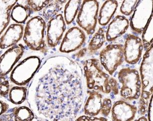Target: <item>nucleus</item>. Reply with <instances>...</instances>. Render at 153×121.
Segmentation results:
<instances>
[{"instance_id": "obj_1", "label": "nucleus", "mask_w": 153, "mask_h": 121, "mask_svg": "<svg viewBox=\"0 0 153 121\" xmlns=\"http://www.w3.org/2000/svg\"><path fill=\"white\" fill-rule=\"evenodd\" d=\"M83 73L78 63L65 56L47 59L28 91L34 115L43 121H75L85 96Z\"/></svg>"}, {"instance_id": "obj_2", "label": "nucleus", "mask_w": 153, "mask_h": 121, "mask_svg": "<svg viewBox=\"0 0 153 121\" xmlns=\"http://www.w3.org/2000/svg\"><path fill=\"white\" fill-rule=\"evenodd\" d=\"M153 44L146 51L140 68L141 78V93L139 111L141 115L146 114L153 94Z\"/></svg>"}, {"instance_id": "obj_3", "label": "nucleus", "mask_w": 153, "mask_h": 121, "mask_svg": "<svg viewBox=\"0 0 153 121\" xmlns=\"http://www.w3.org/2000/svg\"><path fill=\"white\" fill-rule=\"evenodd\" d=\"M84 73L88 89L109 94L111 93L108 74L103 71L98 59L87 60L84 64Z\"/></svg>"}, {"instance_id": "obj_4", "label": "nucleus", "mask_w": 153, "mask_h": 121, "mask_svg": "<svg viewBox=\"0 0 153 121\" xmlns=\"http://www.w3.org/2000/svg\"><path fill=\"white\" fill-rule=\"evenodd\" d=\"M46 22L42 17L34 16L27 21L23 32V41L29 49L45 53L47 47L45 40Z\"/></svg>"}, {"instance_id": "obj_5", "label": "nucleus", "mask_w": 153, "mask_h": 121, "mask_svg": "<svg viewBox=\"0 0 153 121\" xmlns=\"http://www.w3.org/2000/svg\"><path fill=\"white\" fill-rule=\"evenodd\" d=\"M118 80L121 83L120 94L128 100H136L140 97L141 81L139 72L135 69L124 68L118 72Z\"/></svg>"}, {"instance_id": "obj_6", "label": "nucleus", "mask_w": 153, "mask_h": 121, "mask_svg": "<svg viewBox=\"0 0 153 121\" xmlns=\"http://www.w3.org/2000/svg\"><path fill=\"white\" fill-rule=\"evenodd\" d=\"M41 64L42 61L38 56L27 57L13 68L10 76L11 81L17 86H25L33 78Z\"/></svg>"}, {"instance_id": "obj_7", "label": "nucleus", "mask_w": 153, "mask_h": 121, "mask_svg": "<svg viewBox=\"0 0 153 121\" xmlns=\"http://www.w3.org/2000/svg\"><path fill=\"white\" fill-rule=\"evenodd\" d=\"M99 3L95 0L83 1L77 15L79 26L88 35L94 34L98 21Z\"/></svg>"}, {"instance_id": "obj_8", "label": "nucleus", "mask_w": 153, "mask_h": 121, "mask_svg": "<svg viewBox=\"0 0 153 121\" xmlns=\"http://www.w3.org/2000/svg\"><path fill=\"white\" fill-rule=\"evenodd\" d=\"M100 63L109 75H112L124 60L123 45L110 44L99 55Z\"/></svg>"}, {"instance_id": "obj_9", "label": "nucleus", "mask_w": 153, "mask_h": 121, "mask_svg": "<svg viewBox=\"0 0 153 121\" xmlns=\"http://www.w3.org/2000/svg\"><path fill=\"white\" fill-rule=\"evenodd\" d=\"M152 0L138 1L129 23L134 32L142 34L152 16Z\"/></svg>"}, {"instance_id": "obj_10", "label": "nucleus", "mask_w": 153, "mask_h": 121, "mask_svg": "<svg viewBox=\"0 0 153 121\" xmlns=\"http://www.w3.org/2000/svg\"><path fill=\"white\" fill-rule=\"evenodd\" d=\"M66 29V24L62 14L50 20L46 25V42L48 46L54 48L61 42Z\"/></svg>"}, {"instance_id": "obj_11", "label": "nucleus", "mask_w": 153, "mask_h": 121, "mask_svg": "<svg viewBox=\"0 0 153 121\" xmlns=\"http://www.w3.org/2000/svg\"><path fill=\"white\" fill-rule=\"evenodd\" d=\"M86 34L82 29L74 26L65 33L59 47L62 53H70L79 49L86 41Z\"/></svg>"}, {"instance_id": "obj_12", "label": "nucleus", "mask_w": 153, "mask_h": 121, "mask_svg": "<svg viewBox=\"0 0 153 121\" xmlns=\"http://www.w3.org/2000/svg\"><path fill=\"white\" fill-rule=\"evenodd\" d=\"M24 52V46L20 43L9 48L0 56V76L5 77L11 72Z\"/></svg>"}, {"instance_id": "obj_13", "label": "nucleus", "mask_w": 153, "mask_h": 121, "mask_svg": "<svg viewBox=\"0 0 153 121\" xmlns=\"http://www.w3.org/2000/svg\"><path fill=\"white\" fill-rule=\"evenodd\" d=\"M142 40L136 35L129 34L123 46L124 59L128 64L134 65L139 62L143 51Z\"/></svg>"}, {"instance_id": "obj_14", "label": "nucleus", "mask_w": 153, "mask_h": 121, "mask_svg": "<svg viewBox=\"0 0 153 121\" xmlns=\"http://www.w3.org/2000/svg\"><path fill=\"white\" fill-rule=\"evenodd\" d=\"M111 118L113 121H132L135 118L137 107L124 100H118L112 107Z\"/></svg>"}, {"instance_id": "obj_15", "label": "nucleus", "mask_w": 153, "mask_h": 121, "mask_svg": "<svg viewBox=\"0 0 153 121\" xmlns=\"http://www.w3.org/2000/svg\"><path fill=\"white\" fill-rule=\"evenodd\" d=\"M24 28L22 24H10L3 34L0 37V49H6L17 45L22 38Z\"/></svg>"}, {"instance_id": "obj_16", "label": "nucleus", "mask_w": 153, "mask_h": 121, "mask_svg": "<svg viewBox=\"0 0 153 121\" xmlns=\"http://www.w3.org/2000/svg\"><path fill=\"white\" fill-rule=\"evenodd\" d=\"M129 21L124 16L118 15L109 24L106 32L107 41L112 42L126 32L129 27Z\"/></svg>"}, {"instance_id": "obj_17", "label": "nucleus", "mask_w": 153, "mask_h": 121, "mask_svg": "<svg viewBox=\"0 0 153 121\" xmlns=\"http://www.w3.org/2000/svg\"><path fill=\"white\" fill-rule=\"evenodd\" d=\"M88 99L84 107L85 115L95 117L100 113L103 96L100 93L95 90L88 91Z\"/></svg>"}, {"instance_id": "obj_18", "label": "nucleus", "mask_w": 153, "mask_h": 121, "mask_svg": "<svg viewBox=\"0 0 153 121\" xmlns=\"http://www.w3.org/2000/svg\"><path fill=\"white\" fill-rule=\"evenodd\" d=\"M118 6V2L115 0H108L104 2L98 16V21L100 25L106 26L108 24Z\"/></svg>"}, {"instance_id": "obj_19", "label": "nucleus", "mask_w": 153, "mask_h": 121, "mask_svg": "<svg viewBox=\"0 0 153 121\" xmlns=\"http://www.w3.org/2000/svg\"><path fill=\"white\" fill-rule=\"evenodd\" d=\"M18 1L0 0V37L10 22L12 9Z\"/></svg>"}, {"instance_id": "obj_20", "label": "nucleus", "mask_w": 153, "mask_h": 121, "mask_svg": "<svg viewBox=\"0 0 153 121\" xmlns=\"http://www.w3.org/2000/svg\"><path fill=\"white\" fill-rule=\"evenodd\" d=\"M22 3L17 2L12 9L10 17L15 23L22 24L25 22L27 19L30 16L32 11L26 5L24 1H21Z\"/></svg>"}, {"instance_id": "obj_21", "label": "nucleus", "mask_w": 153, "mask_h": 121, "mask_svg": "<svg viewBox=\"0 0 153 121\" xmlns=\"http://www.w3.org/2000/svg\"><path fill=\"white\" fill-rule=\"evenodd\" d=\"M80 0H72L67 1L64 8V20L65 24H71L76 17L81 5Z\"/></svg>"}, {"instance_id": "obj_22", "label": "nucleus", "mask_w": 153, "mask_h": 121, "mask_svg": "<svg viewBox=\"0 0 153 121\" xmlns=\"http://www.w3.org/2000/svg\"><path fill=\"white\" fill-rule=\"evenodd\" d=\"M67 2L65 1H53L44 8L42 18L45 22H48L58 14L62 9V5Z\"/></svg>"}, {"instance_id": "obj_23", "label": "nucleus", "mask_w": 153, "mask_h": 121, "mask_svg": "<svg viewBox=\"0 0 153 121\" xmlns=\"http://www.w3.org/2000/svg\"><path fill=\"white\" fill-rule=\"evenodd\" d=\"M27 91V88L24 86H14L9 93L10 101L15 105H21L26 99Z\"/></svg>"}, {"instance_id": "obj_24", "label": "nucleus", "mask_w": 153, "mask_h": 121, "mask_svg": "<svg viewBox=\"0 0 153 121\" xmlns=\"http://www.w3.org/2000/svg\"><path fill=\"white\" fill-rule=\"evenodd\" d=\"M105 30L103 28H99L97 32L93 35L88 45V51L90 53H93L100 49L105 43L106 37Z\"/></svg>"}, {"instance_id": "obj_25", "label": "nucleus", "mask_w": 153, "mask_h": 121, "mask_svg": "<svg viewBox=\"0 0 153 121\" xmlns=\"http://www.w3.org/2000/svg\"><path fill=\"white\" fill-rule=\"evenodd\" d=\"M12 112L14 121H32L35 117L32 110L26 106L16 107Z\"/></svg>"}, {"instance_id": "obj_26", "label": "nucleus", "mask_w": 153, "mask_h": 121, "mask_svg": "<svg viewBox=\"0 0 153 121\" xmlns=\"http://www.w3.org/2000/svg\"><path fill=\"white\" fill-rule=\"evenodd\" d=\"M153 16H152L142 32V43L146 51L153 44Z\"/></svg>"}, {"instance_id": "obj_27", "label": "nucleus", "mask_w": 153, "mask_h": 121, "mask_svg": "<svg viewBox=\"0 0 153 121\" xmlns=\"http://www.w3.org/2000/svg\"><path fill=\"white\" fill-rule=\"evenodd\" d=\"M53 1H24L25 3L30 9L32 12H37L44 9Z\"/></svg>"}, {"instance_id": "obj_28", "label": "nucleus", "mask_w": 153, "mask_h": 121, "mask_svg": "<svg viewBox=\"0 0 153 121\" xmlns=\"http://www.w3.org/2000/svg\"><path fill=\"white\" fill-rule=\"evenodd\" d=\"M138 1L137 0H125L121 4L120 11L123 14L129 16L134 11Z\"/></svg>"}, {"instance_id": "obj_29", "label": "nucleus", "mask_w": 153, "mask_h": 121, "mask_svg": "<svg viewBox=\"0 0 153 121\" xmlns=\"http://www.w3.org/2000/svg\"><path fill=\"white\" fill-rule=\"evenodd\" d=\"M112 107L111 100L109 98H105L102 100L101 113L104 117H106L109 115L111 111Z\"/></svg>"}, {"instance_id": "obj_30", "label": "nucleus", "mask_w": 153, "mask_h": 121, "mask_svg": "<svg viewBox=\"0 0 153 121\" xmlns=\"http://www.w3.org/2000/svg\"><path fill=\"white\" fill-rule=\"evenodd\" d=\"M10 90V84L7 80H5L0 83V96L3 97H7L9 96Z\"/></svg>"}, {"instance_id": "obj_31", "label": "nucleus", "mask_w": 153, "mask_h": 121, "mask_svg": "<svg viewBox=\"0 0 153 121\" xmlns=\"http://www.w3.org/2000/svg\"><path fill=\"white\" fill-rule=\"evenodd\" d=\"M75 121H107L105 117H94L82 116L75 120Z\"/></svg>"}, {"instance_id": "obj_32", "label": "nucleus", "mask_w": 153, "mask_h": 121, "mask_svg": "<svg viewBox=\"0 0 153 121\" xmlns=\"http://www.w3.org/2000/svg\"><path fill=\"white\" fill-rule=\"evenodd\" d=\"M109 83L111 92L113 93V94L114 95H117L119 93V88L117 80L113 77H110L109 79Z\"/></svg>"}, {"instance_id": "obj_33", "label": "nucleus", "mask_w": 153, "mask_h": 121, "mask_svg": "<svg viewBox=\"0 0 153 121\" xmlns=\"http://www.w3.org/2000/svg\"><path fill=\"white\" fill-rule=\"evenodd\" d=\"M9 105L4 100H0V116L3 115L8 111Z\"/></svg>"}, {"instance_id": "obj_34", "label": "nucleus", "mask_w": 153, "mask_h": 121, "mask_svg": "<svg viewBox=\"0 0 153 121\" xmlns=\"http://www.w3.org/2000/svg\"><path fill=\"white\" fill-rule=\"evenodd\" d=\"M0 121H14L13 112L5 113L0 116Z\"/></svg>"}, {"instance_id": "obj_35", "label": "nucleus", "mask_w": 153, "mask_h": 121, "mask_svg": "<svg viewBox=\"0 0 153 121\" xmlns=\"http://www.w3.org/2000/svg\"><path fill=\"white\" fill-rule=\"evenodd\" d=\"M147 111H148V121H153V96H152L150 99Z\"/></svg>"}, {"instance_id": "obj_36", "label": "nucleus", "mask_w": 153, "mask_h": 121, "mask_svg": "<svg viewBox=\"0 0 153 121\" xmlns=\"http://www.w3.org/2000/svg\"><path fill=\"white\" fill-rule=\"evenodd\" d=\"M87 51H88L87 48H83V49H80L79 51L75 55V57H76V58H78V59L83 58V57L86 54V53H87Z\"/></svg>"}, {"instance_id": "obj_37", "label": "nucleus", "mask_w": 153, "mask_h": 121, "mask_svg": "<svg viewBox=\"0 0 153 121\" xmlns=\"http://www.w3.org/2000/svg\"><path fill=\"white\" fill-rule=\"evenodd\" d=\"M134 121H148V119L146 118L145 117H142L137 120H136Z\"/></svg>"}, {"instance_id": "obj_38", "label": "nucleus", "mask_w": 153, "mask_h": 121, "mask_svg": "<svg viewBox=\"0 0 153 121\" xmlns=\"http://www.w3.org/2000/svg\"><path fill=\"white\" fill-rule=\"evenodd\" d=\"M6 80V78L4 77L0 76V83H2V82Z\"/></svg>"}, {"instance_id": "obj_39", "label": "nucleus", "mask_w": 153, "mask_h": 121, "mask_svg": "<svg viewBox=\"0 0 153 121\" xmlns=\"http://www.w3.org/2000/svg\"><path fill=\"white\" fill-rule=\"evenodd\" d=\"M0 55H1V52H0Z\"/></svg>"}]
</instances>
